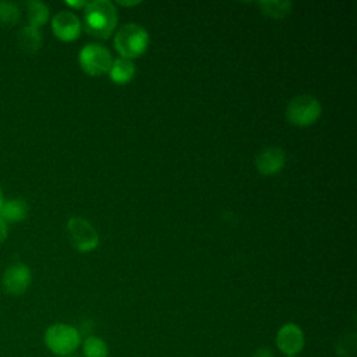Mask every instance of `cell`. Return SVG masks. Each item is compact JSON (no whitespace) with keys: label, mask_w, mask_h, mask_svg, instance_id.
<instances>
[{"label":"cell","mask_w":357,"mask_h":357,"mask_svg":"<svg viewBox=\"0 0 357 357\" xmlns=\"http://www.w3.org/2000/svg\"><path fill=\"white\" fill-rule=\"evenodd\" d=\"M117 24V8L109 0H93L84 10L85 31L92 36L106 39Z\"/></svg>","instance_id":"obj_1"},{"label":"cell","mask_w":357,"mask_h":357,"mask_svg":"<svg viewBox=\"0 0 357 357\" xmlns=\"http://www.w3.org/2000/svg\"><path fill=\"white\" fill-rule=\"evenodd\" d=\"M43 343L57 357L71 356L81 344V332L68 324L57 322L46 328Z\"/></svg>","instance_id":"obj_2"},{"label":"cell","mask_w":357,"mask_h":357,"mask_svg":"<svg viewBox=\"0 0 357 357\" xmlns=\"http://www.w3.org/2000/svg\"><path fill=\"white\" fill-rule=\"evenodd\" d=\"M149 43V36L145 28L138 24L128 22L123 25L116 36H114V46L121 57L132 59L141 56Z\"/></svg>","instance_id":"obj_3"},{"label":"cell","mask_w":357,"mask_h":357,"mask_svg":"<svg viewBox=\"0 0 357 357\" xmlns=\"http://www.w3.org/2000/svg\"><path fill=\"white\" fill-rule=\"evenodd\" d=\"M322 112V106L319 100L312 95H297L291 98L286 106V119L289 123L307 127L314 124Z\"/></svg>","instance_id":"obj_4"},{"label":"cell","mask_w":357,"mask_h":357,"mask_svg":"<svg viewBox=\"0 0 357 357\" xmlns=\"http://www.w3.org/2000/svg\"><path fill=\"white\" fill-rule=\"evenodd\" d=\"M79 66L89 75H100L110 70L112 54L107 47L100 43H86L78 54Z\"/></svg>","instance_id":"obj_5"},{"label":"cell","mask_w":357,"mask_h":357,"mask_svg":"<svg viewBox=\"0 0 357 357\" xmlns=\"http://www.w3.org/2000/svg\"><path fill=\"white\" fill-rule=\"evenodd\" d=\"M67 233L73 247L81 252L92 251L99 244V234L89 220L84 218H70L67 222Z\"/></svg>","instance_id":"obj_6"},{"label":"cell","mask_w":357,"mask_h":357,"mask_svg":"<svg viewBox=\"0 0 357 357\" xmlns=\"http://www.w3.org/2000/svg\"><path fill=\"white\" fill-rule=\"evenodd\" d=\"M32 282V272L24 262H14L8 265L1 276L3 290L10 296L24 294Z\"/></svg>","instance_id":"obj_7"},{"label":"cell","mask_w":357,"mask_h":357,"mask_svg":"<svg viewBox=\"0 0 357 357\" xmlns=\"http://www.w3.org/2000/svg\"><path fill=\"white\" fill-rule=\"evenodd\" d=\"M275 342L280 353H283L286 357H294L304 349L305 337L298 325L287 322L279 328Z\"/></svg>","instance_id":"obj_8"},{"label":"cell","mask_w":357,"mask_h":357,"mask_svg":"<svg viewBox=\"0 0 357 357\" xmlns=\"http://www.w3.org/2000/svg\"><path fill=\"white\" fill-rule=\"evenodd\" d=\"M52 31L59 39L70 42L79 36L81 21L73 11L61 10L52 18Z\"/></svg>","instance_id":"obj_9"},{"label":"cell","mask_w":357,"mask_h":357,"mask_svg":"<svg viewBox=\"0 0 357 357\" xmlns=\"http://www.w3.org/2000/svg\"><path fill=\"white\" fill-rule=\"evenodd\" d=\"M284 163H286V153L279 146H266L255 156L257 169L266 176L280 172Z\"/></svg>","instance_id":"obj_10"},{"label":"cell","mask_w":357,"mask_h":357,"mask_svg":"<svg viewBox=\"0 0 357 357\" xmlns=\"http://www.w3.org/2000/svg\"><path fill=\"white\" fill-rule=\"evenodd\" d=\"M28 212H29L28 202L21 197L4 199V202L0 206V218L7 225L22 222L28 216Z\"/></svg>","instance_id":"obj_11"},{"label":"cell","mask_w":357,"mask_h":357,"mask_svg":"<svg viewBox=\"0 0 357 357\" xmlns=\"http://www.w3.org/2000/svg\"><path fill=\"white\" fill-rule=\"evenodd\" d=\"M17 42L20 47L26 53H35L42 46V31L33 25H24L17 33Z\"/></svg>","instance_id":"obj_12"},{"label":"cell","mask_w":357,"mask_h":357,"mask_svg":"<svg viewBox=\"0 0 357 357\" xmlns=\"http://www.w3.org/2000/svg\"><path fill=\"white\" fill-rule=\"evenodd\" d=\"M109 74H110L112 81H114L117 84H126L134 77L135 66L130 59L119 57L112 61Z\"/></svg>","instance_id":"obj_13"},{"label":"cell","mask_w":357,"mask_h":357,"mask_svg":"<svg viewBox=\"0 0 357 357\" xmlns=\"http://www.w3.org/2000/svg\"><path fill=\"white\" fill-rule=\"evenodd\" d=\"M26 17L29 25L40 28L49 20V7L40 0H29L26 1Z\"/></svg>","instance_id":"obj_14"},{"label":"cell","mask_w":357,"mask_h":357,"mask_svg":"<svg viewBox=\"0 0 357 357\" xmlns=\"http://www.w3.org/2000/svg\"><path fill=\"white\" fill-rule=\"evenodd\" d=\"M261 11L273 18H283L291 11V1L287 0H265L258 3Z\"/></svg>","instance_id":"obj_15"},{"label":"cell","mask_w":357,"mask_h":357,"mask_svg":"<svg viewBox=\"0 0 357 357\" xmlns=\"http://www.w3.org/2000/svg\"><path fill=\"white\" fill-rule=\"evenodd\" d=\"M82 353L85 357H107V343L98 336H86L82 343Z\"/></svg>","instance_id":"obj_16"},{"label":"cell","mask_w":357,"mask_h":357,"mask_svg":"<svg viewBox=\"0 0 357 357\" xmlns=\"http://www.w3.org/2000/svg\"><path fill=\"white\" fill-rule=\"evenodd\" d=\"M21 18L20 7L8 0H0V26H14Z\"/></svg>","instance_id":"obj_17"},{"label":"cell","mask_w":357,"mask_h":357,"mask_svg":"<svg viewBox=\"0 0 357 357\" xmlns=\"http://www.w3.org/2000/svg\"><path fill=\"white\" fill-rule=\"evenodd\" d=\"M336 354L339 357H350L356 351V335L347 333L343 337H340L336 343Z\"/></svg>","instance_id":"obj_18"},{"label":"cell","mask_w":357,"mask_h":357,"mask_svg":"<svg viewBox=\"0 0 357 357\" xmlns=\"http://www.w3.org/2000/svg\"><path fill=\"white\" fill-rule=\"evenodd\" d=\"M7 236H8V225L0 218V244L6 241Z\"/></svg>","instance_id":"obj_19"},{"label":"cell","mask_w":357,"mask_h":357,"mask_svg":"<svg viewBox=\"0 0 357 357\" xmlns=\"http://www.w3.org/2000/svg\"><path fill=\"white\" fill-rule=\"evenodd\" d=\"M252 357H273V353H272V350L268 349V347H261V349H258V350L254 353Z\"/></svg>","instance_id":"obj_20"},{"label":"cell","mask_w":357,"mask_h":357,"mask_svg":"<svg viewBox=\"0 0 357 357\" xmlns=\"http://www.w3.org/2000/svg\"><path fill=\"white\" fill-rule=\"evenodd\" d=\"M66 3H67L68 6H71V7H85L88 1H84V0H82V1H70V0H67Z\"/></svg>","instance_id":"obj_21"},{"label":"cell","mask_w":357,"mask_h":357,"mask_svg":"<svg viewBox=\"0 0 357 357\" xmlns=\"http://www.w3.org/2000/svg\"><path fill=\"white\" fill-rule=\"evenodd\" d=\"M119 3L123 4V6H132V4H137L138 1H124V0H120Z\"/></svg>","instance_id":"obj_22"},{"label":"cell","mask_w":357,"mask_h":357,"mask_svg":"<svg viewBox=\"0 0 357 357\" xmlns=\"http://www.w3.org/2000/svg\"><path fill=\"white\" fill-rule=\"evenodd\" d=\"M3 202H4V195H3V191H1V187H0V206H1Z\"/></svg>","instance_id":"obj_23"},{"label":"cell","mask_w":357,"mask_h":357,"mask_svg":"<svg viewBox=\"0 0 357 357\" xmlns=\"http://www.w3.org/2000/svg\"><path fill=\"white\" fill-rule=\"evenodd\" d=\"M67 357H73V356H67Z\"/></svg>","instance_id":"obj_24"}]
</instances>
